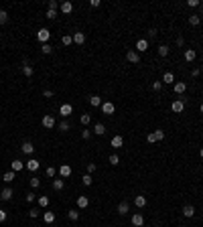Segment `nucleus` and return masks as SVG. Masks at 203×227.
<instances>
[{
  "instance_id": "nucleus-26",
  "label": "nucleus",
  "mask_w": 203,
  "mask_h": 227,
  "mask_svg": "<svg viewBox=\"0 0 203 227\" xmlns=\"http://www.w3.org/2000/svg\"><path fill=\"white\" fill-rule=\"evenodd\" d=\"M199 23H201V16L199 14H191V16H189V24H191V27H197Z\"/></svg>"
},
{
  "instance_id": "nucleus-53",
  "label": "nucleus",
  "mask_w": 203,
  "mask_h": 227,
  "mask_svg": "<svg viewBox=\"0 0 203 227\" xmlns=\"http://www.w3.org/2000/svg\"><path fill=\"white\" fill-rule=\"evenodd\" d=\"M43 95H45V97H53V91H51V89H45V91H43Z\"/></svg>"
},
{
  "instance_id": "nucleus-18",
  "label": "nucleus",
  "mask_w": 203,
  "mask_h": 227,
  "mask_svg": "<svg viewBox=\"0 0 203 227\" xmlns=\"http://www.w3.org/2000/svg\"><path fill=\"white\" fill-rule=\"evenodd\" d=\"M61 12H63V14H71V12H73V4L69 2V0L61 4Z\"/></svg>"
},
{
  "instance_id": "nucleus-40",
  "label": "nucleus",
  "mask_w": 203,
  "mask_h": 227,
  "mask_svg": "<svg viewBox=\"0 0 203 227\" xmlns=\"http://www.w3.org/2000/svg\"><path fill=\"white\" fill-rule=\"evenodd\" d=\"M47 6H49V10H57V0H49V2H47Z\"/></svg>"
},
{
  "instance_id": "nucleus-37",
  "label": "nucleus",
  "mask_w": 203,
  "mask_h": 227,
  "mask_svg": "<svg viewBox=\"0 0 203 227\" xmlns=\"http://www.w3.org/2000/svg\"><path fill=\"white\" fill-rule=\"evenodd\" d=\"M47 205H49V197H39V207H47Z\"/></svg>"
},
{
  "instance_id": "nucleus-13",
  "label": "nucleus",
  "mask_w": 203,
  "mask_h": 227,
  "mask_svg": "<svg viewBox=\"0 0 203 227\" xmlns=\"http://www.w3.org/2000/svg\"><path fill=\"white\" fill-rule=\"evenodd\" d=\"M59 174H61L63 178L71 177V166H69V164H61V166H59Z\"/></svg>"
},
{
  "instance_id": "nucleus-11",
  "label": "nucleus",
  "mask_w": 203,
  "mask_h": 227,
  "mask_svg": "<svg viewBox=\"0 0 203 227\" xmlns=\"http://www.w3.org/2000/svg\"><path fill=\"white\" fill-rule=\"evenodd\" d=\"M71 112H73V108H71V104H63L61 108H59V114L63 116V118H67V116H71Z\"/></svg>"
},
{
  "instance_id": "nucleus-4",
  "label": "nucleus",
  "mask_w": 203,
  "mask_h": 227,
  "mask_svg": "<svg viewBox=\"0 0 203 227\" xmlns=\"http://www.w3.org/2000/svg\"><path fill=\"white\" fill-rule=\"evenodd\" d=\"M114 110H116V106L112 104V101H104V104H102V112L106 116H112V114H114Z\"/></svg>"
},
{
  "instance_id": "nucleus-21",
  "label": "nucleus",
  "mask_w": 203,
  "mask_h": 227,
  "mask_svg": "<svg viewBox=\"0 0 203 227\" xmlns=\"http://www.w3.org/2000/svg\"><path fill=\"white\" fill-rule=\"evenodd\" d=\"M92 132H93V134H98V136H104V134H106V126H104V124H96Z\"/></svg>"
},
{
  "instance_id": "nucleus-5",
  "label": "nucleus",
  "mask_w": 203,
  "mask_h": 227,
  "mask_svg": "<svg viewBox=\"0 0 203 227\" xmlns=\"http://www.w3.org/2000/svg\"><path fill=\"white\" fill-rule=\"evenodd\" d=\"M185 91H187V83H185V81H177L175 83V93L177 95H183Z\"/></svg>"
},
{
  "instance_id": "nucleus-17",
  "label": "nucleus",
  "mask_w": 203,
  "mask_h": 227,
  "mask_svg": "<svg viewBox=\"0 0 203 227\" xmlns=\"http://www.w3.org/2000/svg\"><path fill=\"white\" fill-rule=\"evenodd\" d=\"M195 215V207L193 205H185L183 207V217H193Z\"/></svg>"
},
{
  "instance_id": "nucleus-35",
  "label": "nucleus",
  "mask_w": 203,
  "mask_h": 227,
  "mask_svg": "<svg viewBox=\"0 0 203 227\" xmlns=\"http://www.w3.org/2000/svg\"><path fill=\"white\" fill-rule=\"evenodd\" d=\"M41 51H43V53H45V55H51V53H53V47H51L49 43H45V45L41 47Z\"/></svg>"
},
{
  "instance_id": "nucleus-34",
  "label": "nucleus",
  "mask_w": 203,
  "mask_h": 227,
  "mask_svg": "<svg viewBox=\"0 0 203 227\" xmlns=\"http://www.w3.org/2000/svg\"><path fill=\"white\" fill-rule=\"evenodd\" d=\"M92 134H93V132L88 130V128H83V130H81V138H83V140H89V138H92Z\"/></svg>"
},
{
  "instance_id": "nucleus-33",
  "label": "nucleus",
  "mask_w": 203,
  "mask_h": 227,
  "mask_svg": "<svg viewBox=\"0 0 203 227\" xmlns=\"http://www.w3.org/2000/svg\"><path fill=\"white\" fill-rule=\"evenodd\" d=\"M81 183H83L85 187H89L93 183V178H92V174H83V177H81Z\"/></svg>"
},
{
  "instance_id": "nucleus-58",
  "label": "nucleus",
  "mask_w": 203,
  "mask_h": 227,
  "mask_svg": "<svg viewBox=\"0 0 203 227\" xmlns=\"http://www.w3.org/2000/svg\"><path fill=\"white\" fill-rule=\"evenodd\" d=\"M199 110H201V114H203V104H201V108H199Z\"/></svg>"
},
{
  "instance_id": "nucleus-39",
  "label": "nucleus",
  "mask_w": 203,
  "mask_h": 227,
  "mask_svg": "<svg viewBox=\"0 0 203 227\" xmlns=\"http://www.w3.org/2000/svg\"><path fill=\"white\" fill-rule=\"evenodd\" d=\"M29 183H31V187H33V189H39V187H41V181H39L37 177H33V178H31Z\"/></svg>"
},
{
  "instance_id": "nucleus-28",
  "label": "nucleus",
  "mask_w": 203,
  "mask_h": 227,
  "mask_svg": "<svg viewBox=\"0 0 203 227\" xmlns=\"http://www.w3.org/2000/svg\"><path fill=\"white\" fill-rule=\"evenodd\" d=\"M23 152L24 154H33L35 152V146H33L31 142H23Z\"/></svg>"
},
{
  "instance_id": "nucleus-46",
  "label": "nucleus",
  "mask_w": 203,
  "mask_h": 227,
  "mask_svg": "<svg viewBox=\"0 0 203 227\" xmlns=\"http://www.w3.org/2000/svg\"><path fill=\"white\" fill-rule=\"evenodd\" d=\"M59 130H61V132H67V130H69V124L65 122V120H63V122L59 124Z\"/></svg>"
},
{
  "instance_id": "nucleus-19",
  "label": "nucleus",
  "mask_w": 203,
  "mask_h": 227,
  "mask_svg": "<svg viewBox=\"0 0 203 227\" xmlns=\"http://www.w3.org/2000/svg\"><path fill=\"white\" fill-rule=\"evenodd\" d=\"M128 211H130V205H128L126 201H122V203L118 205V213H120V215H126Z\"/></svg>"
},
{
  "instance_id": "nucleus-24",
  "label": "nucleus",
  "mask_w": 203,
  "mask_h": 227,
  "mask_svg": "<svg viewBox=\"0 0 203 227\" xmlns=\"http://www.w3.org/2000/svg\"><path fill=\"white\" fill-rule=\"evenodd\" d=\"M73 43L83 45V43H85V35H83V33H75V35H73Z\"/></svg>"
},
{
  "instance_id": "nucleus-30",
  "label": "nucleus",
  "mask_w": 203,
  "mask_h": 227,
  "mask_svg": "<svg viewBox=\"0 0 203 227\" xmlns=\"http://www.w3.org/2000/svg\"><path fill=\"white\" fill-rule=\"evenodd\" d=\"M163 81H165V83H175V75H173L171 71H167V73L163 75Z\"/></svg>"
},
{
  "instance_id": "nucleus-42",
  "label": "nucleus",
  "mask_w": 203,
  "mask_h": 227,
  "mask_svg": "<svg viewBox=\"0 0 203 227\" xmlns=\"http://www.w3.org/2000/svg\"><path fill=\"white\" fill-rule=\"evenodd\" d=\"M61 43H63V45H71V43H73V37H69V35H65V37L61 39Z\"/></svg>"
},
{
  "instance_id": "nucleus-55",
  "label": "nucleus",
  "mask_w": 203,
  "mask_h": 227,
  "mask_svg": "<svg viewBox=\"0 0 203 227\" xmlns=\"http://www.w3.org/2000/svg\"><path fill=\"white\" fill-rule=\"evenodd\" d=\"M89 4H92L93 8H98V6H100V0H92V2H89Z\"/></svg>"
},
{
  "instance_id": "nucleus-45",
  "label": "nucleus",
  "mask_w": 203,
  "mask_h": 227,
  "mask_svg": "<svg viewBox=\"0 0 203 227\" xmlns=\"http://www.w3.org/2000/svg\"><path fill=\"white\" fill-rule=\"evenodd\" d=\"M154 136H157V140H165V132L163 130H154Z\"/></svg>"
},
{
  "instance_id": "nucleus-31",
  "label": "nucleus",
  "mask_w": 203,
  "mask_h": 227,
  "mask_svg": "<svg viewBox=\"0 0 203 227\" xmlns=\"http://www.w3.org/2000/svg\"><path fill=\"white\" fill-rule=\"evenodd\" d=\"M169 47L167 45H158V55H161V57H167V55H169Z\"/></svg>"
},
{
  "instance_id": "nucleus-23",
  "label": "nucleus",
  "mask_w": 203,
  "mask_h": 227,
  "mask_svg": "<svg viewBox=\"0 0 203 227\" xmlns=\"http://www.w3.org/2000/svg\"><path fill=\"white\" fill-rule=\"evenodd\" d=\"M63 187H65L63 178H53V189L55 191H63Z\"/></svg>"
},
{
  "instance_id": "nucleus-25",
  "label": "nucleus",
  "mask_w": 203,
  "mask_h": 227,
  "mask_svg": "<svg viewBox=\"0 0 203 227\" xmlns=\"http://www.w3.org/2000/svg\"><path fill=\"white\" fill-rule=\"evenodd\" d=\"M24 168V164L20 160H12V173H20Z\"/></svg>"
},
{
  "instance_id": "nucleus-6",
  "label": "nucleus",
  "mask_w": 203,
  "mask_h": 227,
  "mask_svg": "<svg viewBox=\"0 0 203 227\" xmlns=\"http://www.w3.org/2000/svg\"><path fill=\"white\" fill-rule=\"evenodd\" d=\"M110 146L116 148V150H118V148H122L124 146V138H122V136H114V138H112V142H110Z\"/></svg>"
},
{
  "instance_id": "nucleus-38",
  "label": "nucleus",
  "mask_w": 203,
  "mask_h": 227,
  "mask_svg": "<svg viewBox=\"0 0 203 227\" xmlns=\"http://www.w3.org/2000/svg\"><path fill=\"white\" fill-rule=\"evenodd\" d=\"M110 164H112V166H118V164H120L118 154H112V156H110Z\"/></svg>"
},
{
  "instance_id": "nucleus-57",
  "label": "nucleus",
  "mask_w": 203,
  "mask_h": 227,
  "mask_svg": "<svg viewBox=\"0 0 203 227\" xmlns=\"http://www.w3.org/2000/svg\"><path fill=\"white\" fill-rule=\"evenodd\" d=\"M199 156H201V158H203V148H201V150H199Z\"/></svg>"
},
{
  "instance_id": "nucleus-8",
  "label": "nucleus",
  "mask_w": 203,
  "mask_h": 227,
  "mask_svg": "<svg viewBox=\"0 0 203 227\" xmlns=\"http://www.w3.org/2000/svg\"><path fill=\"white\" fill-rule=\"evenodd\" d=\"M132 225L134 227H142L144 225V217H142L140 213H134V215H132Z\"/></svg>"
},
{
  "instance_id": "nucleus-15",
  "label": "nucleus",
  "mask_w": 203,
  "mask_h": 227,
  "mask_svg": "<svg viewBox=\"0 0 203 227\" xmlns=\"http://www.w3.org/2000/svg\"><path fill=\"white\" fill-rule=\"evenodd\" d=\"M134 205H136L138 209H142V207L146 205V197H144V195H136V197H134Z\"/></svg>"
},
{
  "instance_id": "nucleus-12",
  "label": "nucleus",
  "mask_w": 203,
  "mask_h": 227,
  "mask_svg": "<svg viewBox=\"0 0 203 227\" xmlns=\"http://www.w3.org/2000/svg\"><path fill=\"white\" fill-rule=\"evenodd\" d=\"M23 73L27 75V77H33V73H35L33 65H29V61H27V59H24V61H23Z\"/></svg>"
},
{
  "instance_id": "nucleus-43",
  "label": "nucleus",
  "mask_w": 203,
  "mask_h": 227,
  "mask_svg": "<svg viewBox=\"0 0 203 227\" xmlns=\"http://www.w3.org/2000/svg\"><path fill=\"white\" fill-rule=\"evenodd\" d=\"M55 173H57V168H55V166H49V168H47V177H53L55 178Z\"/></svg>"
},
{
  "instance_id": "nucleus-20",
  "label": "nucleus",
  "mask_w": 203,
  "mask_h": 227,
  "mask_svg": "<svg viewBox=\"0 0 203 227\" xmlns=\"http://www.w3.org/2000/svg\"><path fill=\"white\" fill-rule=\"evenodd\" d=\"M195 57H197V51H195V49H187V51H185V61L191 63Z\"/></svg>"
},
{
  "instance_id": "nucleus-9",
  "label": "nucleus",
  "mask_w": 203,
  "mask_h": 227,
  "mask_svg": "<svg viewBox=\"0 0 203 227\" xmlns=\"http://www.w3.org/2000/svg\"><path fill=\"white\" fill-rule=\"evenodd\" d=\"M39 166H41V162H39L37 158H31V160H27V168L31 170V173H35V170H39Z\"/></svg>"
},
{
  "instance_id": "nucleus-52",
  "label": "nucleus",
  "mask_w": 203,
  "mask_h": 227,
  "mask_svg": "<svg viewBox=\"0 0 203 227\" xmlns=\"http://www.w3.org/2000/svg\"><path fill=\"white\" fill-rule=\"evenodd\" d=\"M27 201H29V203H33V201H35V193H27Z\"/></svg>"
},
{
  "instance_id": "nucleus-59",
  "label": "nucleus",
  "mask_w": 203,
  "mask_h": 227,
  "mask_svg": "<svg viewBox=\"0 0 203 227\" xmlns=\"http://www.w3.org/2000/svg\"><path fill=\"white\" fill-rule=\"evenodd\" d=\"M0 12H2V6H0Z\"/></svg>"
},
{
  "instance_id": "nucleus-36",
  "label": "nucleus",
  "mask_w": 203,
  "mask_h": 227,
  "mask_svg": "<svg viewBox=\"0 0 203 227\" xmlns=\"http://www.w3.org/2000/svg\"><path fill=\"white\" fill-rule=\"evenodd\" d=\"M4 183H12V181H14V173H12V170H10V173H4Z\"/></svg>"
},
{
  "instance_id": "nucleus-2",
  "label": "nucleus",
  "mask_w": 203,
  "mask_h": 227,
  "mask_svg": "<svg viewBox=\"0 0 203 227\" xmlns=\"http://www.w3.org/2000/svg\"><path fill=\"white\" fill-rule=\"evenodd\" d=\"M43 128H47V130H51V128H55V118H53V116H49V114H47V116H43Z\"/></svg>"
},
{
  "instance_id": "nucleus-32",
  "label": "nucleus",
  "mask_w": 203,
  "mask_h": 227,
  "mask_svg": "<svg viewBox=\"0 0 203 227\" xmlns=\"http://www.w3.org/2000/svg\"><path fill=\"white\" fill-rule=\"evenodd\" d=\"M79 122H81V124H83V126H85V128H88V124H89V122H92V116H89V114H81V118H79Z\"/></svg>"
},
{
  "instance_id": "nucleus-1",
  "label": "nucleus",
  "mask_w": 203,
  "mask_h": 227,
  "mask_svg": "<svg viewBox=\"0 0 203 227\" xmlns=\"http://www.w3.org/2000/svg\"><path fill=\"white\" fill-rule=\"evenodd\" d=\"M49 39H51V31H49V28H41V31L37 33V41L43 43V45H45Z\"/></svg>"
},
{
  "instance_id": "nucleus-14",
  "label": "nucleus",
  "mask_w": 203,
  "mask_h": 227,
  "mask_svg": "<svg viewBox=\"0 0 203 227\" xmlns=\"http://www.w3.org/2000/svg\"><path fill=\"white\" fill-rule=\"evenodd\" d=\"M12 195H14V193H12V189H10V187H6V189L0 193V199H2V201H10Z\"/></svg>"
},
{
  "instance_id": "nucleus-44",
  "label": "nucleus",
  "mask_w": 203,
  "mask_h": 227,
  "mask_svg": "<svg viewBox=\"0 0 203 227\" xmlns=\"http://www.w3.org/2000/svg\"><path fill=\"white\" fill-rule=\"evenodd\" d=\"M6 20H8V14H6V10H2L0 12V24H4Z\"/></svg>"
},
{
  "instance_id": "nucleus-3",
  "label": "nucleus",
  "mask_w": 203,
  "mask_h": 227,
  "mask_svg": "<svg viewBox=\"0 0 203 227\" xmlns=\"http://www.w3.org/2000/svg\"><path fill=\"white\" fill-rule=\"evenodd\" d=\"M171 110H173L175 114H181V112L185 110V101H183V100H175V101H173V106H171Z\"/></svg>"
},
{
  "instance_id": "nucleus-49",
  "label": "nucleus",
  "mask_w": 203,
  "mask_h": 227,
  "mask_svg": "<svg viewBox=\"0 0 203 227\" xmlns=\"http://www.w3.org/2000/svg\"><path fill=\"white\" fill-rule=\"evenodd\" d=\"M93 170H96V164H93V162H88V174H92Z\"/></svg>"
},
{
  "instance_id": "nucleus-16",
  "label": "nucleus",
  "mask_w": 203,
  "mask_h": 227,
  "mask_svg": "<svg viewBox=\"0 0 203 227\" xmlns=\"http://www.w3.org/2000/svg\"><path fill=\"white\" fill-rule=\"evenodd\" d=\"M88 205H89V199H88V197H85V195L77 197V207H79V209H85V207H88Z\"/></svg>"
},
{
  "instance_id": "nucleus-56",
  "label": "nucleus",
  "mask_w": 203,
  "mask_h": 227,
  "mask_svg": "<svg viewBox=\"0 0 203 227\" xmlns=\"http://www.w3.org/2000/svg\"><path fill=\"white\" fill-rule=\"evenodd\" d=\"M183 43H185V39H183V37L177 39V45H179V47H183Z\"/></svg>"
},
{
  "instance_id": "nucleus-7",
  "label": "nucleus",
  "mask_w": 203,
  "mask_h": 227,
  "mask_svg": "<svg viewBox=\"0 0 203 227\" xmlns=\"http://www.w3.org/2000/svg\"><path fill=\"white\" fill-rule=\"evenodd\" d=\"M126 59L130 63H134V65H136V63H140V55H138L136 51H128V53H126Z\"/></svg>"
},
{
  "instance_id": "nucleus-27",
  "label": "nucleus",
  "mask_w": 203,
  "mask_h": 227,
  "mask_svg": "<svg viewBox=\"0 0 203 227\" xmlns=\"http://www.w3.org/2000/svg\"><path fill=\"white\" fill-rule=\"evenodd\" d=\"M43 219H45V223H53V221H55V213L53 211H45Z\"/></svg>"
},
{
  "instance_id": "nucleus-48",
  "label": "nucleus",
  "mask_w": 203,
  "mask_h": 227,
  "mask_svg": "<svg viewBox=\"0 0 203 227\" xmlns=\"http://www.w3.org/2000/svg\"><path fill=\"white\" fill-rule=\"evenodd\" d=\"M161 87H163V81H154V83H152V89H154V91H158Z\"/></svg>"
},
{
  "instance_id": "nucleus-10",
  "label": "nucleus",
  "mask_w": 203,
  "mask_h": 227,
  "mask_svg": "<svg viewBox=\"0 0 203 227\" xmlns=\"http://www.w3.org/2000/svg\"><path fill=\"white\" fill-rule=\"evenodd\" d=\"M146 49H148V41H146V39H140V41L136 43V53H144Z\"/></svg>"
},
{
  "instance_id": "nucleus-22",
  "label": "nucleus",
  "mask_w": 203,
  "mask_h": 227,
  "mask_svg": "<svg viewBox=\"0 0 203 227\" xmlns=\"http://www.w3.org/2000/svg\"><path fill=\"white\" fill-rule=\"evenodd\" d=\"M89 104H92L93 108H100L102 106V97L100 95H89Z\"/></svg>"
},
{
  "instance_id": "nucleus-54",
  "label": "nucleus",
  "mask_w": 203,
  "mask_h": 227,
  "mask_svg": "<svg viewBox=\"0 0 203 227\" xmlns=\"http://www.w3.org/2000/svg\"><path fill=\"white\" fill-rule=\"evenodd\" d=\"M187 4H189V6H199V0H189Z\"/></svg>"
},
{
  "instance_id": "nucleus-50",
  "label": "nucleus",
  "mask_w": 203,
  "mask_h": 227,
  "mask_svg": "<svg viewBox=\"0 0 203 227\" xmlns=\"http://www.w3.org/2000/svg\"><path fill=\"white\" fill-rule=\"evenodd\" d=\"M37 215H39V211H37V209H31V211H29V217H31V219H35Z\"/></svg>"
},
{
  "instance_id": "nucleus-41",
  "label": "nucleus",
  "mask_w": 203,
  "mask_h": 227,
  "mask_svg": "<svg viewBox=\"0 0 203 227\" xmlns=\"http://www.w3.org/2000/svg\"><path fill=\"white\" fill-rule=\"evenodd\" d=\"M146 142L148 144H152V142H157V136H154V132H150L148 136H146Z\"/></svg>"
},
{
  "instance_id": "nucleus-47",
  "label": "nucleus",
  "mask_w": 203,
  "mask_h": 227,
  "mask_svg": "<svg viewBox=\"0 0 203 227\" xmlns=\"http://www.w3.org/2000/svg\"><path fill=\"white\" fill-rule=\"evenodd\" d=\"M55 16H57V10H47V18H51V20H53Z\"/></svg>"
},
{
  "instance_id": "nucleus-51",
  "label": "nucleus",
  "mask_w": 203,
  "mask_h": 227,
  "mask_svg": "<svg viewBox=\"0 0 203 227\" xmlns=\"http://www.w3.org/2000/svg\"><path fill=\"white\" fill-rule=\"evenodd\" d=\"M4 221H6V211L0 209V223H4Z\"/></svg>"
},
{
  "instance_id": "nucleus-29",
  "label": "nucleus",
  "mask_w": 203,
  "mask_h": 227,
  "mask_svg": "<svg viewBox=\"0 0 203 227\" xmlns=\"http://www.w3.org/2000/svg\"><path fill=\"white\" fill-rule=\"evenodd\" d=\"M67 217H69L71 221H77V219H79V211H75V209H69V211H67Z\"/></svg>"
}]
</instances>
